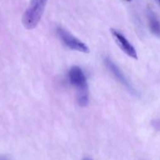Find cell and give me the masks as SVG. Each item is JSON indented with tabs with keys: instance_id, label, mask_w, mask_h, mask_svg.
I'll list each match as a JSON object with an SVG mask.
<instances>
[{
	"instance_id": "6da1fadb",
	"label": "cell",
	"mask_w": 160,
	"mask_h": 160,
	"mask_svg": "<svg viewBox=\"0 0 160 160\" xmlns=\"http://www.w3.org/2000/svg\"><path fill=\"white\" fill-rule=\"evenodd\" d=\"M69 81L77 90V102L80 106H86L89 103V92L86 78L79 67L74 66L68 72Z\"/></svg>"
},
{
	"instance_id": "7a4b0ae2",
	"label": "cell",
	"mask_w": 160,
	"mask_h": 160,
	"mask_svg": "<svg viewBox=\"0 0 160 160\" xmlns=\"http://www.w3.org/2000/svg\"><path fill=\"white\" fill-rule=\"evenodd\" d=\"M47 0H31L30 5L22 16V23L28 30L34 29L40 21Z\"/></svg>"
},
{
	"instance_id": "3957f363",
	"label": "cell",
	"mask_w": 160,
	"mask_h": 160,
	"mask_svg": "<svg viewBox=\"0 0 160 160\" xmlns=\"http://www.w3.org/2000/svg\"><path fill=\"white\" fill-rule=\"evenodd\" d=\"M56 34L59 36L61 40L64 42V45L72 50L80 52L83 53L89 52V48L84 42L80 41L75 36L72 35L70 32L61 27H57Z\"/></svg>"
},
{
	"instance_id": "277c9868",
	"label": "cell",
	"mask_w": 160,
	"mask_h": 160,
	"mask_svg": "<svg viewBox=\"0 0 160 160\" xmlns=\"http://www.w3.org/2000/svg\"><path fill=\"white\" fill-rule=\"evenodd\" d=\"M104 64L105 66H106L107 69L110 71V73H112V75L115 77V78L119 83H121L122 86H124V87H125L131 94H134V95L136 94V91H135L134 88H133V85L130 84V82L129 81V80L127 79L126 77L123 74L122 70L119 68V67L116 66V64L111 59H110L108 57L105 58Z\"/></svg>"
},
{
	"instance_id": "5b68a950",
	"label": "cell",
	"mask_w": 160,
	"mask_h": 160,
	"mask_svg": "<svg viewBox=\"0 0 160 160\" xmlns=\"http://www.w3.org/2000/svg\"><path fill=\"white\" fill-rule=\"evenodd\" d=\"M111 33L114 38L115 41L119 46V48L122 49V51L130 57L137 59V53H136V49L132 45V44L127 40L126 38L117 30L111 29Z\"/></svg>"
},
{
	"instance_id": "8992f818",
	"label": "cell",
	"mask_w": 160,
	"mask_h": 160,
	"mask_svg": "<svg viewBox=\"0 0 160 160\" xmlns=\"http://www.w3.org/2000/svg\"><path fill=\"white\" fill-rule=\"evenodd\" d=\"M149 30L153 35L160 38V19L156 13L149 9L147 13Z\"/></svg>"
},
{
	"instance_id": "52a82bcc",
	"label": "cell",
	"mask_w": 160,
	"mask_h": 160,
	"mask_svg": "<svg viewBox=\"0 0 160 160\" xmlns=\"http://www.w3.org/2000/svg\"><path fill=\"white\" fill-rule=\"evenodd\" d=\"M152 124L155 128H156V129L158 130H160V120H153V121L152 122Z\"/></svg>"
},
{
	"instance_id": "ba28073f",
	"label": "cell",
	"mask_w": 160,
	"mask_h": 160,
	"mask_svg": "<svg viewBox=\"0 0 160 160\" xmlns=\"http://www.w3.org/2000/svg\"><path fill=\"white\" fill-rule=\"evenodd\" d=\"M0 160H12V159L6 156H0Z\"/></svg>"
},
{
	"instance_id": "9c48e42d",
	"label": "cell",
	"mask_w": 160,
	"mask_h": 160,
	"mask_svg": "<svg viewBox=\"0 0 160 160\" xmlns=\"http://www.w3.org/2000/svg\"><path fill=\"white\" fill-rule=\"evenodd\" d=\"M83 160H92V159H88V158H86V159H83Z\"/></svg>"
},
{
	"instance_id": "30bf717a",
	"label": "cell",
	"mask_w": 160,
	"mask_h": 160,
	"mask_svg": "<svg viewBox=\"0 0 160 160\" xmlns=\"http://www.w3.org/2000/svg\"><path fill=\"white\" fill-rule=\"evenodd\" d=\"M125 1H127V2H130V1H131V0H125Z\"/></svg>"
},
{
	"instance_id": "8fae6325",
	"label": "cell",
	"mask_w": 160,
	"mask_h": 160,
	"mask_svg": "<svg viewBox=\"0 0 160 160\" xmlns=\"http://www.w3.org/2000/svg\"><path fill=\"white\" fill-rule=\"evenodd\" d=\"M158 2H159V3H160V0H158Z\"/></svg>"
}]
</instances>
